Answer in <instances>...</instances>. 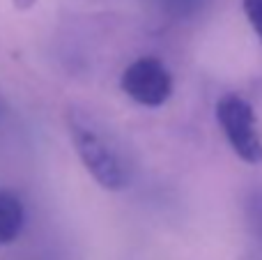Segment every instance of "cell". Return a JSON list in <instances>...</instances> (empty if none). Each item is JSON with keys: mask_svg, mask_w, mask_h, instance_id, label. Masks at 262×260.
I'll return each mask as SVG.
<instances>
[{"mask_svg": "<svg viewBox=\"0 0 262 260\" xmlns=\"http://www.w3.org/2000/svg\"><path fill=\"white\" fill-rule=\"evenodd\" d=\"M26 224V210L21 198L9 189H0V247L12 244Z\"/></svg>", "mask_w": 262, "mask_h": 260, "instance_id": "277c9868", "label": "cell"}, {"mask_svg": "<svg viewBox=\"0 0 262 260\" xmlns=\"http://www.w3.org/2000/svg\"><path fill=\"white\" fill-rule=\"evenodd\" d=\"M67 129L74 150L92 180L106 191H124L131 184V166L118 143L85 111H69Z\"/></svg>", "mask_w": 262, "mask_h": 260, "instance_id": "6da1fadb", "label": "cell"}, {"mask_svg": "<svg viewBox=\"0 0 262 260\" xmlns=\"http://www.w3.org/2000/svg\"><path fill=\"white\" fill-rule=\"evenodd\" d=\"M37 0H14V7L16 9H30Z\"/></svg>", "mask_w": 262, "mask_h": 260, "instance_id": "8992f818", "label": "cell"}, {"mask_svg": "<svg viewBox=\"0 0 262 260\" xmlns=\"http://www.w3.org/2000/svg\"><path fill=\"white\" fill-rule=\"evenodd\" d=\"M242 7H244V14L253 26L258 39L262 41V0H242Z\"/></svg>", "mask_w": 262, "mask_h": 260, "instance_id": "5b68a950", "label": "cell"}, {"mask_svg": "<svg viewBox=\"0 0 262 260\" xmlns=\"http://www.w3.org/2000/svg\"><path fill=\"white\" fill-rule=\"evenodd\" d=\"M120 85L127 92L129 99H134L140 106H147V109H159L172 95L170 72L161 60L152 58V55L134 60L124 69Z\"/></svg>", "mask_w": 262, "mask_h": 260, "instance_id": "3957f363", "label": "cell"}, {"mask_svg": "<svg viewBox=\"0 0 262 260\" xmlns=\"http://www.w3.org/2000/svg\"><path fill=\"white\" fill-rule=\"evenodd\" d=\"M216 120L230 147L242 161L262 164V124L244 97L228 92L216 101Z\"/></svg>", "mask_w": 262, "mask_h": 260, "instance_id": "7a4b0ae2", "label": "cell"}]
</instances>
